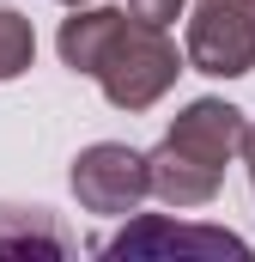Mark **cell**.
Here are the masks:
<instances>
[{"instance_id": "obj_5", "label": "cell", "mask_w": 255, "mask_h": 262, "mask_svg": "<svg viewBox=\"0 0 255 262\" xmlns=\"http://www.w3.org/2000/svg\"><path fill=\"white\" fill-rule=\"evenodd\" d=\"M170 250H183V256H249L243 238L213 232V226H176L170 213L128 220V232H116V238L97 244V256H170Z\"/></svg>"}, {"instance_id": "obj_7", "label": "cell", "mask_w": 255, "mask_h": 262, "mask_svg": "<svg viewBox=\"0 0 255 262\" xmlns=\"http://www.w3.org/2000/svg\"><path fill=\"white\" fill-rule=\"evenodd\" d=\"M31 61H37V31H31V18L12 12V6H0V79H18Z\"/></svg>"}, {"instance_id": "obj_9", "label": "cell", "mask_w": 255, "mask_h": 262, "mask_svg": "<svg viewBox=\"0 0 255 262\" xmlns=\"http://www.w3.org/2000/svg\"><path fill=\"white\" fill-rule=\"evenodd\" d=\"M237 152H243V165H249V189H255V128L243 122V140H237Z\"/></svg>"}, {"instance_id": "obj_4", "label": "cell", "mask_w": 255, "mask_h": 262, "mask_svg": "<svg viewBox=\"0 0 255 262\" xmlns=\"http://www.w3.org/2000/svg\"><path fill=\"white\" fill-rule=\"evenodd\" d=\"M73 195L85 213H134L152 195L146 183V152H134L122 140H97L73 159Z\"/></svg>"}, {"instance_id": "obj_3", "label": "cell", "mask_w": 255, "mask_h": 262, "mask_svg": "<svg viewBox=\"0 0 255 262\" xmlns=\"http://www.w3.org/2000/svg\"><path fill=\"white\" fill-rule=\"evenodd\" d=\"M189 67L213 79L255 73V0H194L189 12Z\"/></svg>"}, {"instance_id": "obj_8", "label": "cell", "mask_w": 255, "mask_h": 262, "mask_svg": "<svg viewBox=\"0 0 255 262\" xmlns=\"http://www.w3.org/2000/svg\"><path fill=\"white\" fill-rule=\"evenodd\" d=\"M183 6H189V0H128V12H134V18H146V25H170Z\"/></svg>"}, {"instance_id": "obj_2", "label": "cell", "mask_w": 255, "mask_h": 262, "mask_svg": "<svg viewBox=\"0 0 255 262\" xmlns=\"http://www.w3.org/2000/svg\"><path fill=\"white\" fill-rule=\"evenodd\" d=\"M243 140V110L225 98H194L189 110L170 122L158 152H146V183L164 207H207L225 183V165L237 159Z\"/></svg>"}, {"instance_id": "obj_1", "label": "cell", "mask_w": 255, "mask_h": 262, "mask_svg": "<svg viewBox=\"0 0 255 262\" xmlns=\"http://www.w3.org/2000/svg\"><path fill=\"white\" fill-rule=\"evenodd\" d=\"M55 49L73 73H91L116 110H152L183 73L170 31L134 18L128 6H91V0L73 6V18H61Z\"/></svg>"}, {"instance_id": "obj_6", "label": "cell", "mask_w": 255, "mask_h": 262, "mask_svg": "<svg viewBox=\"0 0 255 262\" xmlns=\"http://www.w3.org/2000/svg\"><path fill=\"white\" fill-rule=\"evenodd\" d=\"M0 256H73V238L49 207L0 201Z\"/></svg>"}, {"instance_id": "obj_10", "label": "cell", "mask_w": 255, "mask_h": 262, "mask_svg": "<svg viewBox=\"0 0 255 262\" xmlns=\"http://www.w3.org/2000/svg\"><path fill=\"white\" fill-rule=\"evenodd\" d=\"M61 6H85V0H61Z\"/></svg>"}]
</instances>
